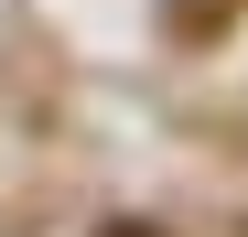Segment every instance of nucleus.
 Wrapping results in <instances>:
<instances>
[{
	"instance_id": "nucleus-1",
	"label": "nucleus",
	"mask_w": 248,
	"mask_h": 237,
	"mask_svg": "<svg viewBox=\"0 0 248 237\" xmlns=\"http://www.w3.org/2000/svg\"><path fill=\"white\" fill-rule=\"evenodd\" d=\"M108 237H151V226H108Z\"/></svg>"
}]
</instances>
